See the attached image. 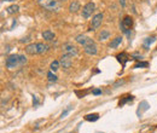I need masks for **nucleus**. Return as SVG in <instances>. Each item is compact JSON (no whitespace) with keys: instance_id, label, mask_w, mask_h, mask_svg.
<instances>
[{"instance_id":"obj_1","label":"nucleus","mask_w":157,"mask_h":133,"mask_svg":"<svg viewBox=\"0 0 157 133\" xmlns=\"http://www.w3.org/2000/svg\"><path fill=\"white\" fill-rule=\"evenodd\" d=\"M27 63V57L23 55H11L6 58L5 64L7 69H16Z\"/></svg>"},{"instance_id":"obj_2","label":"nucleus","mask_w":157,"mask_h":133,"mask_svg":"<svg viewBox=\"0 0 157 133\" xmlns=\"http://www.w3.org/2000/svg\"><path fill=\"white\" fill-rule=\"evenodd\" d=\"M39 4L41 7H44L47 11L58 12L60 10V4L58 0H39Z\"/></svg>"},{"instance_id":"obj_3","label":"nucleus","mask_w":157,"mask_h":133,"mask_svg":"<svg viewBox=\"0 0 157 133\" xmlns=\"http://www.w3.org/2000/svg\"><path fill=\"white\" fill-rule=\"evenodd\" d=\"M62 51H63V55H68L70 57H76L79 55V50L76 49V46H74L70 43L63 44L62 45Z\"/></svg>"},{"instance_id":"obj_4","label":"nucleus","mask_w":157,"mask_h":133,"mask_svg":"<svg viewBox=\"0 0 157 133\" xmlns=\"http://www.w3.org/2000/svg\"><path fill=\"white\" fill-rule=\"evenodd\" d=\"M132 25H133V18L131 16H124L122 22L120 23V27L123 33H128V30L132 28Z\"/></svg>"},{"instance_id":"obj_5","label":"nucleus","mask_w":157,"mask_h":133,"mask_svg":"<svg viewBox=\"0 0 157 133\" xmlns=\"http://www.w3.org/2000/svg\"><path fill=\"white\" fill-rule=\"evenodd\" d=\"M94 9H96V5H94V3L92 1H88L83 7H82V17L83 18H89L92 16V13L94 12Z\"/></svg>"},{"instance_id":"obj_6","label":"nucleus","mask_w":157,"mask_h":133,"mask_svg":"<svg viewBox=\"0 0 157 133\" xmlns=\"http://www.w3.org/2000/svg\"><path fill=\"white\" fill-rule=\"evenodd\" d=\"M103 18H104L103 13L94 15L93 18H92V22H91V29H89V30H96V29H98V28L102 25V23H103Z\"/></svg>"},{"instance_id":"obj_7","label":"nucleus","mask_w":157,"mask_h":133,"mask_svg":"<svg viewBox=\"0 0 157 133\" xmlns=\"http://www.w3.org/2000/svg\"><path fill=\"white\" fill-rule=\"evenodd\" d=\"M59 63L62 64V66L64 69H69L70 66L73 65V57L68 56V55H63L59 59Z\"/></svg>"},{"instance_id":"obj_8","label":"nucleus","mask_w":157,"mask_h":133,"mask_svg":"<svg viewBox=\"0 0 157 133\" xmlns=\"http://www.w3.org/2000/svg\"><path fill=\"white\" fill-rule=\"evenodd\" d=\"M75 41H76L77 44H80L81 46L85 47V46L92 44V43H93V39H91V38H88V37H86V35H83V34H80V35H77V37L75 38Z\"/></svg>"},{"instance_id":"obj_9","label":"nucleus","mask_w":157,"mask_h":133,"mask_svg":"<svg viewBox=\"0 0 157 133\" xmlns=\"http://www.w3.org/2000/svg\"><path fill=\"white\" fill-rule=\"evenodd\" d=\"M83 51H85V53H87L88 56H96V55L98 53V46L96 45V43L93 41L92 44L85 46V47H83Z\"/></svg>"},{"instance_id":"obj_10","label":"nucleus","mask_w":157,"mask_h":133,"mask_svg":"<svg viewBox=\"0 0 157 133\" xmlns=\"http://www.w3.org/2000/svg\"><path fill=\"white\" fill-rule=\"evenodd\" d=\"M116 58H117V61L121 63V65H122V68H124L126 66V63H127L129 59H131V57L126 53V52H121V53H118L117 56H116Z\"/></svg>"},{"instance_id":"obj_11","label":"nucleus","mask_w":157,"mask_h":133,"mask_svg":"<svg viewBox=\"0 0 157 133\" xmlns=\"http://www.w3.org/2000/svg\"><path fill=\"white\" fill-rule=\"evenodd\" d=\"M42 38L45 41H53L54 40V33L51 30H45V31H42Z\"/></svg>"},{"instance_id":"obj_12","label":"nucleus","mask_w":157,"mask_h":133,"mask_svg":"<svg viewBox=\"0 0 157 133\" xmlns=\"http://www.w3.org/2000/svg\"><path fill=\"white\" fill-rule=\"evenodd\" d=\"M80 10V3L79 1H71L69 5V11L71 13H76Z\"/></svg>"},{"instance_id":"obj_13","label":"nucleus","mask_w":157,"mask_h":133,"mask_svg":"<svg viewBox=\"0 0 157 133\" xmlns=\"http://www.w3.org/2000/svg\"><path fill=\"white\" fill-rule=\"evenodd\" d=\"M98 38H99V40H100V41H104V40L109 39V38H110V31H109L108 29H103V30L99 33Z\"/></svg>"},{"instance_id":"obj_14","label":"nucleus","mask_w":157,"mask_h":133,"mask_svg":"<svg viewBox=\"0 0 157 133\" xmlns=\"http://www.w3.org/2000/svg\"><path fill=\"white\" fill-rule=\"evenodd\" d=\"M133 99H134V97H133V96H131V94H128V96H124V97L121 99V101H120V103H118V107H122V105H124V104L127 103V102H132Z\"/></svg>"},{"instance_id":"obj_15","label":"nucleus","mask_w":157,"mask_h":133,"mask_svg":"<svg viewBox=\"0 0 157 133\" xmlns=\"http://www.w3.org/2000/svg\"><path fill=\"white\" fill-rule=\"evenodd\" d=\"M121 41H122V37H116L115 39H112V41L110 43V49H116V47H118V45L121 44Z\"/></svg>"},{"instance_id":"obj_16","label":"nucleus","mask_w":157,"mask_h":133,"mask_svg":"<svg viewBox=\"0 0 157 133\" xmlns=\"http://www.w3.org/2000/svg\"><path fill=\"white\" fill-rule=\"evenodd\" d=\"M99 119V115L98 114H88L85 116V120L86 121H89V122H94V121H97Z\"/></svg>"},{"instance_id":"obj_17","label":"nucleus","mask_w":157,"mask_h":133,"mask_svg":"<svg viewBox=\"0 0 157 133\" xmlns=\"http://www.w3.org/2000/svg\"><path fill=\"white\" fill-rule=\"evenodd\" d=\"M6 11H7V13H10V15H13V13H17L18 11H19V7H18V5H11V6H9L7 9H6Z\"/></svg>"},{"instance_id":"obj_18","label":"nucleus","mask_w":157,"mask_h":133,"mask_svg":"<svg viewBox=\"0 0 157 133\" xmlns=\"http://www.w3.org/2000/svg\"><path fill=\"white\" fill-rule=\"evenodd\" d=\"M59 62L58 61H53L52 63H51V70L52 72H57L58 70V68H59Z\"/></svg>"},{"instance_id":"obj_19","label":"nucleus","mask_w":157,"mask_h":133,"mask_svg":"<svg viewBox=\"0 0 157 133\" xmlns=\"http://www.w3.org/2000/svg\"><path fill=\"white\" fill-rule=\"evenodd\" d=\"M47 79H48V81H51V82H54V81H57V76L52 73V72H50L48 74H47Z\"/></svg>"},{"instance_id":"obj_20","label":"nucleus","mask_w":157,"mask_h":133,"mask_svg":"<svg viewBox=\"0 0 157 133\" xmlns=\"http://www.w3.org/2000/svg\"><path fill=\"white\" fill-rule=\"evenodd\" d=\"M146 66H149L147 62H139L138 64L134 65V68H146Z\"/></svg>"},{"instance_id":"obj_21","label":"nucleus","mask_w":157,"mask_h":133,"mask_svg":"<svg viewBox=\"0 0 157 133\" xmlns=\"http://www.w3.org/2000/svg\"><path fill=\"white\" fill-rule=\"evenodd\" d=\"M156 41V38L155 37H152V38H146V40L144 41V44H145V46H149V45H151L152 43H155Z\"/></svg>"},{"instance_id":"obj_22","label":"nucleus","mask_w":157,"mask_h":133,"mask_svg":"<svg viewBox=\"0 0 157 133\" xmlns=\"http://www.w3.org/2000/svg\"><path fill=\"white\" fill-rule=\"evenodd\" d=\"M71 109H73V107H68V108H67V109H65L64 111L62 113V115H60V119H64V117H65V116H67V115L69 114V111H70Z\"/></svg>"},{"instance_id":"obj_23","label":"nucleus","mask_w":157,"mask_h":133,"mask_svg":"<svg viewBox=\"0 0 157 133\" xmlns=\"http://www.w3.org/2000/svg\"><path fill=\"white\" fill-rule=\"evenodd\" d=\"M100 93H102V90H99V88L92 91V94H94V96H98V94H100Z\"/></svg>"},{"instance_id":"obj_24","label":"nucleus","mask_w":157,"mask_h":133,"mask_svg":"<svg viewBox=\"0 0 157 133\" xmlns=\"http://www.w3.org/2000/svg\"><path fill=\"white\" fill-rule=\"evenodd\" d=\"M118 1H120V4H121V6H122V7H124V6H126V0H118Z\"/></svg>"},{"instance_id":"obj_25","label":"nucleus","mask_w":157,"mask_h":133,"mask_svg":"<svg viewBox=\"0 0 157 133\" xmlns=\"http://www.w3.org/2000/svg\"><path fill=\"white\" fill-rule=\"evenodd\" d=\"M33 102H34V105L36 107V105H38V99H36V97H34V99H33Z\"/></svg>"},{"instance_id":"obj_26","label":"nucleus","mask_w":157,"mask_h":133,"mask_svg":"<svg viewBox=\"0 0 157 133\" xmlns=\"http://www.w3.org/2000/svg\"><path fill=\"white\" fill-rule=\"evenodd\" d=\"M5 1H15V0H5Z\"/></svg>"}]
</instances>
